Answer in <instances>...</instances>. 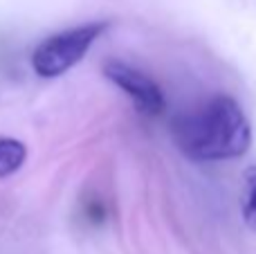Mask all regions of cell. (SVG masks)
<instances>
[{"label":"cell","mask_w":256,"mask_h":254,"mask_svg":"<svg viewBox=\"0 0 256 254\" xmlns=\"http://www.w3.org/2000/svg\"><path fill=\"white\" fill-rule=\"evenodd\" d=\"M171 133L180 153L194 162L234 160L252 144V128L243 108L227 94L178 115Z\"/></svg>","instance_id":"1"},{"label":"cell","mask_w":256,"mask_h":254,"mask_svg":"<svg viewBox=\"0 0 256 254\" xmlns=\"http://www.w3.org/2000/svg\"><path fill=\"white\" fill-rule=\"evenodd\" d=\"M108 30L106 20L86 22V25L72 27V30L58 32V34L45 38L32 54V68L43 79L66 74L76 66L86 54L90 52L97 38Z\"/></svg>","instance_id":"2"},{"label":"cell","mask_w":256,"mask_h":254,"mask_svg":"<svg viewBox=\"0 0 256 254\" xmlns=\"http://www.w3.org/2000/svg\"><path fill=\"white\" fill-rule=\"evenodd\" d=\"M104 74H106L108 81H112L122 92L128 94V99L135 104V108L142 115L155 117L166 106L162 88H160L146 72L137 70V68L128 66L124 61L112 58V61H108L106 66H104Z\"/></svg>","instance_id":"3"},{"label":"cell","mask_w":256,"mask_h":254,"mask_svg":"<svg viewBox=\"0 0 256 254\" xmlns=\"http://www.w3.org/2000/svg\"><path fill=\"white\" fill-rule=\"evenodd\" d=\"M25 160H27V146L20 140L0 138V180L20 171Z\"/></svg>","instance_id":"4"},{"label":"cell","mask_w":256,"mask_h":254,"mask_svg":"<svg viewBox=\"0 0 256 254\" xmlns=\"http://www.w3.org/2000/svg\"><path fill=\"white\" fill-rule=\"evenodd\" d=\"M245 194H243V220L252 232H256V166H248L243 174Z\"/></svg>","instance_id":"5"}]
</instances>
